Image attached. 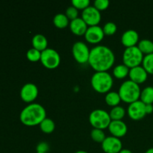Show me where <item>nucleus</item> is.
<instances>
[{
    "instance_id": "obj_1",
    "label": "nucleus",
    "mask_w": 153,
    "mask_h": 153,
    "mask_svg": "<svg viewBox=\"0 0 153 153\" xmlns=\"http://www.w3.org/2000/svg\"><path fill=\"white\" fill-rule=\"evenodd\" d=\"M114 61V54L108 46L99 45L91 49L88 63L97 72L108 70L113 66Z\"/></svg>"
},
{
    "instance_id": "obj_2",
    "label": "nucleus",
    "mask_w": 153,
    "mask_h": 153,
    "mask_svg": "<svg viewBox=\"0 0 153 153\" xmlns=\"http://www.w3.org/2000/svg\"><path fill=\"white\" fill-rule=\"evenodd\" d=\"M45 118H46V110L38 103H31L27 105L22 109L19 115L21 122L28 126L40 125Z\"/></svg>"
},
{
    "instance_id": "obj_3",
    "label": "nucleus",
    "mask_w": 153,
    "mask_h": 153,
    "mask_svg": "<svg viewBox=\"0 0 153 153\" xmlns=\"http://www.w3.org/2000/svg\"><path fill=\"white\" fill-rule=\"evenodd\" d=\"M140 88L139 85L134 83L131 80H127L123 82L119 88V94L121 100L126 103L134 102L139 100L140 97Z\"/></svg>"
},
{
    "instance_id": "obj_4",
    "label": "nucleus",
    "mask_w": 153,
    "mask_h": 153,
    "mask_svg": "<svg viewBox=\"0 0 153 153\" xmlns=\"http://www.w3.org/2000/svg\"><path fill=\"white\" fill-rule=\"evenodd\" d=\"M91 85L97 92L105 94L108 92L113 86V78L107 71L96 72L91 77Z\"/></svg>"
},
{
    "instance_id": "obj_5",
    "label": "nucleus",
    "mask_w": 153,
    "mask_h": 153,
    "mask_svg": "<svg viewBox=\"0 0 153 153\" xmlns=\"http://www.w3.org/2000/svg\"><path fill=\"white\" fill-rule=\"evenodd\" d=\"M143 54L139 49L137 46L128 47L124 50L123 54V64L129 69L140 66L143 62Z\"/></svg>"
},
{
    "instance_id": "obj_6",
    "label": "nucleus",
    "mask_w": 153,
    "mask_h": 153,
    "mask_svg": "<svg viewBox=\"0 0 153 153\" xmlns=\"http://www.w3.org/2000/svg\"><path fill=\"white\" fill-rule=\"evenodd\" d=\"M89 122L94 128L103 130L108 128L111 119L109 113L106 111L102 109H95L90 114Z\"/></svg>"
},
{
    "instance_id": "obj_7",
    "label": "nucleus",
    "mask_w": 153,
    "mask_h": 153,
    "mask_svg": "<svg viewBox=\"0 0 153 153\" xmlns=\"http://www.w3.org/2000/svg\"><path fill=\"white\" fill-rule=\"evenodd\" d=\"M40 61L42 64L47 69H55L59 66L61 57L59 53L52 48H47L41 52Z\"/></svg>"
},
{
    "instance_id": "obj_8",
    "label": "nucleus",
    "mask_w": 153,
    "mask_h": 153,
    "mask_svg": "<svg viewBox=\"0 0 153 153\" xmlns=\"http://www.w3.org/2000/svg\"><path fill=\"white\" fill-rule=\"evenodd\" d=\"M90 52L88 46L83 41H77L73 44L72 48L73 57L75 60L79 64H85L88 62L90 56Z\"/></svg>"
},
{
    "instance_id": "obj_9",
    "label": "nucleus",
    "mask_w": 153,
    "mask_h": 153,
    "mask_svg": "<svg viewBox=\"0 0 153 153\" xmlns=\"http://www.w3.org/2000/svg\"><path fill=\"white\" fill-rule=\"evenodd\" d=\"M128 114L133 120H140L146 115V104L141 100H137L129 104L128 107Z\"/></svg>"
},
{
    "instance_id": "obj_10",
    "label": "nucleus",
    "mask_w": 153,
    "mask_h": 153,
    "mask_svg": "<svg viewBox=\"0 0 153 153\" xmlns=\"http://www.w3.org/2000/svg\"><path fill=\"white\" fill-rule=\"evenodd\" d=\"M82 18L89 26L98 25L101 20V13L94 6L90 5L83 10Z\"/></svg>"
},
{
    "instance_id": "obj_11",
    "label": "nucleus",
    "mask_w": 153,
    "mask_h": 153,
    "mask_svg": "<svg viewBox=\"0 0 153 153\" xmlns=\"http://www.w3.org/2000/svg\"><path fill=\"white\" fill-rule=\"evenodd\" d=\"M122 142L120 138L114 136L106 137L102 143V148L105 153H119L122 150Z\"/></svg>"
},
{
    "instance_id": "obj_12",
    "label": "nucleus",
    "mask_w": 153,
    "mask_h": 153,
    "mask_svg": "<svg viewBox=\"0 0 153 153\" xmlns=\"http://www.w3.org/2000/svg\"><path fill=\"white\" fill-rule=\"evenodd\" d=\"M105 33L103 28L100 25L89 26L85 34V37L91 43H98L104 38Z\"/></svg>"
},
{
    "instance_id": "obj_13",
    "label": "nucleus",
    "mask_w": 153,
    "mask_h": 153,
    "mask_svg": "<svg viewBox=\"0 0 153 153\" xmlns=\"http://www.w3.org/2000/svg\"><path fill=\"white\" fill-rule=\"evenodd\" d=\"M37 96H38V88L34 84L26 83L21 88V99L25 102L29 103L34 101Z\"/></svg>"
},
{
    "instance_id": "obj_14",
    "label": "nucleus",
    "mask_w": 153,
    "mask_h": 153,
    "mask_svg": "<svg viewBox=\"0 0 153 153\" xmlns=\"http://www.w3.org/2000/svg\"><path fill=\"white\" fill-rule=\"evenodd\" d=\"M128 76H129L130 80L137 85H140L146 82L147 79L148 73L143 68V66L140 65L130 69Z\"/></svg>"
},
{
    "instance_id": "obj_15",
    "label": "nucleus",
    "mask_w": 153,
    "mask_h": 153,
    "mask_svg": "<svg viewBox=\"0 0 153 153\" xmlns=\"http://www.w3.org/2000/svg\"><path fill=\"white\" fill-rule=\"evenodd\" d=\"M108 129L114 137L119 138L126 134L128 127L123 120H111L109 124Z\"/></svg>"
},
{
    "instance_id": "obj_16",
    "label": "nucleus",
    "mask_w": 153,
    "mask_h": 153,
    "mask_svg": "<svg viewBox=\"0 0 153 153\" xmlns=\"http://www.w3.org/2000/svg\"><path fill=\"white\" fill-rule=\"evenodd\" d=\"M139 35L138 33L134 29H128L124 31L121 37V42L126 48L135 46L138 43Z\"/></svg>"
},
{
    "instance_id": "obj_17",
    "label": "nucleus",
    "mask_w": 153,
    "mask_h": 153,
    "mask_svg": "<svg viewBox=\"0 0 153 153\" xmlns=\"http://www.w3.org/2000/svg\"><path fill=\"white\" fill-rule=\"evenodd\" d=\"M70 28L73 34L81 36L85 34L88 27L82 17H77L76 19L71 20Z\"/></svg>"
},
{
    "instance_id": "obj_18",
    "label": "nucleus",
    "mask_w": 153,
    "mask_h": 153,
    "mask_svg": "<svg viewBox=\"0 0 153 153\" xmlns=\"http://www.w3.org/2000/svg\"><path fill=\"white\" fill-rule=\"evenodd\" d=\"M32 46L34 49H37L40 52H43L48 48L47 38L43 34H35L32 38Z\"/></svg>"
},
{
    "instance_id": "obj_19",
    "label": "nucleus",
    "mask_w": 153,
    "mask_h": 153,
    "mask_svg": "<svg viewBox=\"0 0 153 153\" xmlns=\"http://www.w3.org/2000/svg\"><path fill=\"white\" fill-rule=\"evenodd\" d=\"M140 100L144 104H152L153 103V87H146L140 93Z\"/></svg>"
},
{
    "instance_id": "obj_20",
    "label": "nucleus",
    "mask_w": 153,
    "mask_h": 153,
    "mask_svg": "<svg viewBox=\"0 0 153 153\" xmlns=\"http://www.w3.org/2000/svg\"><path fill=\"white\" fill-rule=\"evenodd\" d=\"M105 100V102L108 105L112 106V107L117 106L121 101V98L119 94L115 91H111V92L108 93Z\"/></svg>"
},
{
    "instance_id": "obj_21",
    "label": "nucleus",
    "mask_w": 153,
    "mask_h": 153,
    "mask_svg": "<svg viewBox=\"0 0 153 153\" xmlns=\"http://www.w3.org/2000/svg\"><path fill=\"white\" fill-rule=\"evenodd\" d=\"M130 69L125 64H119L114 68L113 74L117 79H123L126 77L129 73Z\"/></svg>"
},
{
    "instance_id": "obj_22",
    "label": "nucleus",
    "mask_w": 153,
    "mask_h": 153,
    "mask_svg": "<svg viewBox=\"0 0 153 153\" xmlns=\"http://www.w3.org/2000/svg\"><path fill=\"white\" fill-rule=\"evenodd\" d=\"M137 47L139 48L143 54L149 55L153 53V42L148 39H143L140 42H138Z\"/></svg>"
},
{
    "instance_id": "obj_23",
    "label": "nucleus",
    "mask_w": 153,
    "mask_h": 153,
    "mask_svg": "<svg viewBox=\"0 0 153 153\" xmlns=\"http://www.w3.org/2000/svg\"><path fill=\"white\" fill-rule=\"evenodd\" d=\"M53 23L55 26L59 28H65L69 25V19L65 13H57L53 18Z\"/></svg>"
},
{
    "instance_id": "obj_24",
    "label": "nucleus",
    "mask_w": 153,
    "mask_h": 153,
    "mask_svg": "<svg viewBox=\"0 0 153 153\" xmlns=\"http://www.w3.org/2000/svg\"><path fill=\"white\" fill-rule=\"evenodd\" d=\"M125 114L126 111L124 108L122 106L117 105L112 108L109 114H110L111 120H122V119L125 116Z\"/></svg>"
},
{
    "instance_id": "obj_25",
    "label": "nucleus",
    "mask_w": 153,
    "mask_h": 153,
    "mask_svg": "<svg viewBox=\"0 0 153 153\" xmlns=\"http://www.w3.org/2000/svg\"><path fill=\"white\" fill-rule=\"evenodd\" d=\"M40 128L43 132L46 134H50L55 130V124L52 119L46 117L40 124Z\"/></svg>"
},
{
    "instance_id": "obj_26",
    "label": "nucleus",
    "mask_w": 153,
    "mask_h": 153,
    "mask_svg": "<svg viewBox=\"0 0 153 153\" xmlns=\"http://www.w3.org/2000/svg\"><path fill=\"white\" fill-rule=\"evenodd\" d=\"M143 67L147 73L153 75V53L146 55L143 59Z\"/></svg>"
},
{
    "instance_id": "obj_27",
    "label": "nucleus",
    "mask_w": 153,
    "mask_h": 153,
    "mask_svg": "<svg viewBox=\"0 0 153 153\" xmlns=\"http://www.w3.org/2000/svg\"><path fill=\"white\" fill-rule=\"evenodd\" d=\"M91 136L93 140L98 143H102L105 139V134L103 131L102 129H99V128H94L91 132Z\"/></svg>"
},
{
    "instance_id": "obj_28",
    "label": "nucleus",
    "mask_w": 153,
    "mask_h": 153,
    "mask_svg": "<svg viewBox=\"0 0 153 153\" xmlns=\"http://www.w3.org/2000/svg\"><path fill=\"white\" fill-rule=\"evenodd\" d=\"M26 57L28 60L32 62H37V61H40L41 58V52L34 48L28 49L26 53Z\"/></svg>"
},
{
    "instance_id": "obj_29",
    "label": "nucleus",
    "mask_w": 153,
    "mask_h": 153,
    "mask_svg": "<svg viewBox=\"0 0 153 153\" xmlns=\"http://www.w3.org/2000/svg\"><path fill=\"white\" fill-rule=\"evenodd\" d=\"M103 31L105 35H112L117 31V25L113 22H108L103 26Z\"/></svg>"
},
{
    "instance_id": "obj_30",
    "label": "nucleus",
    "mask_w": 153,
    "mask_h": 153,
    "mask_svg": "<svg viewBox=\"0 0 153 153\" xmlns=\"http://www.w3.org/2000/svg\"><path fill=\"white\" fill-rule=\"evenodd\" d=\"M90 0H73L72 4L73 6H74L77 9H83L85 10V8L90 6Z\"/></svg>"
},
{
    "instance_id": "obj_31",
    "label": "nucleus",
    "mask_w": 153,
    "mask_h": 153,
    "mask_svg": "<svg viewBox=\"0 0 153 153\" xmlns=\"http://www.w3.org/2000/svg\"><path fill=\"white\" fill-rule=\"evenodd\" d=\"M65 14L69 19L73 20V19H76V18L78 17L79 11H78V9L76 8L74 6H70V7H67V9L66 10Z\"/></svg>"
},
{
    "instance_id": "obj_32",
    "label": "nucleus",
    "mask_w": 153,
    "mask_h": 153,
    "mask_svg": "<svg viewBox=\"0 0 153 153\" xmlns=\"http://www.w3.org/2000/svg\"><path fill=\"white\" fill-rule=\"evenodd\" d=\"M109 4H110V2H109L108 0H96L94 1V6L100 11V10H105L106 8H108Z\"/></svg>"
},
{
    "instance_id": "obj_33",
    "label": "nucleus",
    "mask_w": 153,
    "mask_h": 153,
    "mask_svg": "<svg viewBox=\"0 0 153 153\" xmlns=\"http://www.w3.org/2000/svg\"><path fill=\"white\" fill-rule=\"evenodd\" d=\"M37 153H47L49 149V146L46 142H40L37 146Z\"/></svg>"
},
{
    "instance_id": "obj_34",
    "label": "nucleus",
    "mask_w": 153,
    "mask_h": 153,
    "mask_svg": "<svg viewBox=\"0 0 153 153\" xmlns=\"http://www.w3.org/2000/svg\"><path fill=\"white\" fill-rule=\"evenodd\" d=\"M146 114H149L153 112V105L152 104L146 105Z\"/></svg>"
},
{
    "instance_id": "obj_35",
    "label": "nucleus",
    "mask_w": 153,
    "mask_h": 153,
    "mask_svg": "<svg viewBox=\"0 0 153 153\" xmlns=\"http://www.w3.org/2000/svg\"><path fill=\"white\" fill-rule=\"evenodd\" d=\"M119 153H132V152H131V150H129V149H123Z\"/></svg>"
},
{
    "instance_id": "obj_36",
    "label": "nucleus",
    "mask_w": 153,
    "mask_h": 153,
    "mask_svg": "<svg viewBox=\"0 0 153 153\" xmlns=\"http://www.w3.org/2000/svg\"><path fill=\"white\" fill-rule=\"evenodd\" d=\"M145 153H153V147L149 148V149H147V150L146 151V152Z\"/></svg>"
},
{
    "instance_id": "obj_37",
    "label": "nucleus",
    "mask_w": 153,
    "mask_h": 153,
    "mask_svg": "<svg viewBox=\"0 0 153 153\" xmlns=\"http://www.w3.org/2000/svg\"><path fill=\"white\" fill-rule=\"evenodd\" d=\"M75 153H88L86 151H83V150H79V151H77V152H76Z\"/></svg>"
},
{
    "instance_id": "obj_38",
    "label": "nucleus",
    "mask_w": 153,
    "mask_h": 153,
    "mask_svg": "<svg viewBox=\"0 0 153 153\" xmlns=\"http://www.w3.org/2000/svg\"></svg>"
}]
</instances>
